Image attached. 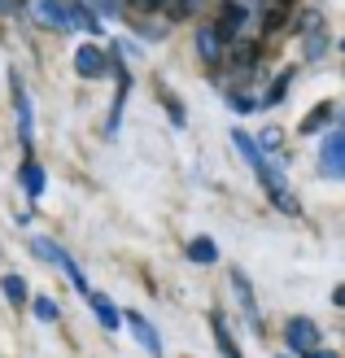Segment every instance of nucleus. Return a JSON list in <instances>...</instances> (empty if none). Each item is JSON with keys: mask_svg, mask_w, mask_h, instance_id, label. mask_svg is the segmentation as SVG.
I'll return each mask as SVG.
<instances>
[{"mask_svg": "<svg viewBox=\"0 0 345 358\" xmlns=\"http://www.w3.org/2000/svg\"><path fill=\"white\" fill-rule=\"evenodd\" d=\"M9 92H13V114H17V145L31 153L35 145V114H31V96H27V83L17 70H9Z\"/></svg>", "mask_w": 345, "mask_h": 358, "instance_id": "1", "label": "nucleus"}, {"mask_svg": "<svg viewBox=\"0 0 345 358\" xmlns=\"http://www.w3.org/2000/svg\"><path fill=\"white\" fill-rule=\"evenodd\" d=\"M110 75H114V105H110V122H105V136L114 140L118 127H122V114H127V96H132V70L110 57Z\"/></svg>", "mask_w": 345, "mask_h": 358, "instance_id": "2", "label": "nucleus"}, {"mask_svg": "<svg viewBox=\"0 0 345 358\" xmlns=\"http://www.w3.org/2000/svg\"><path fill=\"white\" fill-rule=\"evenodd\" d=\"M284 345H288V354H293V358L311 354L319 345V324H315V319H306V315H293L284 324Z\"/></svg>", "mask_w": 345, "mask_h": 358, "instance_id": "3", "label": "nucleus"}, {"mask_svg": "<svg viewBox=\"0 0 345 358\" xmlns=\"http://www.w3.org/2000/svg\"><path fill=\"white\" fill-rule=\"evenodd\" d=\"M22 9L35 27L44 31H70V17H66V0H22Z\"/></svg>", "mask_w": 345, "mask_h": 358, "instance_id": "4", "label": "nucleus"}, {"mask_svg": "<svg viewBox=\"0 0 345 358\" xmlns=\"http://www.w3.org/2000/svg\"><path fill=\"white\" fill-rule=\"evenodd\" d=\"M319 166H323V179H341V175H345V131H341V127H328V131H323Z\"/></svg>", "mask_w": 345, "mask_h": 358, "instance_id": "5", "label": "nucleus"}, {"mask_svg": "<svg viewBox=\"0 0 345 358\" xmlns=\"http://www.w3.org/2000/svg\"><path fill=\"white\" fill-rule=\"evenodd\" d=\"M232 293H236V301H241V315H245V324L253 328V332H267V324H262V310H258V297H253V284H249V275L236 266L232 271Z\"/></svg>", "mask_w": 345, "mask_h": 358, "instance_id": "6", "label": "nucleus"}, {"mask_svg": "<svg viewBox=\"0 0 345 358\" xmlns=\"http://www.w3.org/2000/svg\"><path fill=\"white\" fill-rule=\"evenodd\" d=\"M75 75L79 79H105L110 75V52L101 44H79L75 48Z\"/></svg>", "mask_w": 345, "mask_h": 358, "instance_id": "7", "label": "nucleus"}, {"mask_svg": "<svg viewBox=\"0 0 345 358\" xmlns=\"http://www.w3.org/2000/svg\"><path fill=\"white\" fill-rule=\"evenodd\" d=\"M323 48H328V31H323V13L311 9V13H302V52L311 62L323 57Z\"/></svg>", "mask_w": 345, "mask_h": 358, "instance_id": "8", "label": "nucleus"}, {"mask_svg": "<svg viewBox=\"0 0 345 358\" xmlns=\"http://www.w3.org/2000/svg\"><path fill=\"white\" fill-rule=\"evenodd\" d=\"M118 315H122V324L132 328V336H136V341H140L144 350H149L153 358L167 354V345H162V332H157V328H153V324H149V319H144L140 310H118Z\"/></svg>", "mask_w": 345, "mask_h": 358, "instance_id": "9", "label": "nucleus"}, {"mask_svg": "<svg viewBox=\"0 0 345 358\" xmlns=\"http://www.w3.org/2000/svg\"><path fill=\"white\" fill-rule=\"evenodd\" d=\"M17 184H22V192L31 196V201H40L44 188H48V175H44V166L35 162V157H27V162L17 166Z\"/></svg>", "mask_w": 345, "mask_h": 358, "instance_id": "10", "label": "nucleus"}, {"mask_svg": "<svg viewBox=\"0 0 345 358\" xmlns=\"http://www.w3.org/2000/svg\"><path fill=\"white\" fill-rule=\"evenodd\" d=\"M197 52L206 57V66H223V62H227V44L219 40V31H214V27H202V31H197Z\"/></svg>", "mask_w": 345, "mask_h": 358, "instance_id": "11", "label": "nucleus"}, {"mask_svg": "<svg viewBox=\"0 0 345 358\" xmlns=\"http://www.w3.org/2000/svg\"><path fill=\"white\" fill-rule=\"evenodd\" d=\"M66 17H70V31H83V35H101V17L92 9H83L79 0H66Z\"/></svg>", "mask_w": 345, "mask_h": 358, "instance_id": "12", "label": "nucleus"}, {"mask_svg": "<svg viewBox=\"0 0 345 358\" xmlns=\"http://www.w3.org/2000/svg\"><path fill=\"white\" fill-rule=\"evenodd\" d=\"M210 328H214V341H219V354L223 358H245L241 345H236V336L227 332V319L223 315H210Z\"/></svg>", "mask_w": 345, "mask_h": 358, "instance_id": "13", "label": "nucleus"}, {"mask_svg": "<svg viewBox=\"0 0 345 358\" xmlns=\"http://www.w3.org/2000/svg\"><path fill=\"white\" fill-rule=\"evenodd\" d=\"M87 301H92V310H97V319H101V324L105 328H122V315H118V306H114V301L110 297H105V293H87Z\"/></svg>", "mask_w": 345, "mask_h": 358, "instance_id": "14", "label": "nucleus"}, {"mask_svg": "<svg viewBox=\"0 0 345 358\" xmlns=\"http://www.w3.org/2000/svg\"><path fill=\"white\" fill-rule=\"evenodd\" d=\"M188 262H197V266L219 262V245H214L210 236H192V241H188Z\"/></svg>", "mask_w": 345, "mask_h": 358, "instance_id": "15", "label": "nucleus"}, {"mask_svg": "<svg viewBox=\"0 0 345 358\" xmlns=\"http://www.w3.org/2000/svg\"><path fill=\"white\" fill-rule=\"evenodd\" d=\"M0 289H5L9 306H17V310H22V306H27V297H31V293H27V280H22V275H13V271L0 280Z\"/></svg>", "mask_w": 345, "mask_h": 358, "instance_id": "16", "label": "nucleus"}, {"mask_svg": "<svg viewBox=\"0 0 345 358\" xmlns=\"http://www.w3.org/2000/svg\"><path fill=\"white\" fill-rule=\"evenodd\" d=\"M31 254L40 258V262H52V266H57V258L66 254V249H62L57 241H48V236H31Z\"/></svg>", "mask_w": 345, "mask_h": 358, "instance_id": "17", "label": "nucleus"}, {"mask_svg": "<svg viewBox=\"0 0 345 358\" xmlns=\"http://www.w3.org/2000/svg\"><path fill=\"white\" fill-rule=\"evenodd\" d=\"M232 145H236V153H241V157H245L249 166H253V162H258V157H262V149L253 145V136H249V131H241V127L232 131Z\"/></svg>", "mask_w": 345, "mask_h": 358, "instance_id": "18", "label": "nucleus"}, {"mask_svg": "<svg viewBox=\"0 0 345 358\" xmlns=\"http://www.w3.org/2000/svg\"><path fill=\"white\" fill-rule=\"evenodd\" d=\"M27 301H31V315L40 319V324H57L62 310H57V301H52V297H27Z\"/></svg>", "mask_w": 345, "mask_h": 358, "instance_id": "19", "label": "nucleus"}, {"mask_svg": "<svg viewBox=\"0 0 345 358\" xmlns=\"http://www.w3.org/2000/svg\"><path fill=\"white\" fill-rule=\"evenodd\" d=\"M288 83H293V75H284L280 83H271V87H267V96L258 101V110H271V105H280V101H284V92H288Z\"/></svg>", "mask_w": 345, "mask_h": 358, "instance_id": "20", "label": "nucleus"}, {"mask_svg": "<svg viewBox=\"0 0 345 358\" xmlns=\"http://www.w3.org/2000/svg\"><path fill=\"white\" fill-rule=\"evenodd\" d=\"M83 9H92L101 22H110V17H118V0H79Z\"/></svg>", "mask_w": 345, "mask_h": 358, "instance_id": "21", "label": "nucleus"}, {"mask_svg": "<svg viewBox=\"0 0 345 358\" xmlns=\"http://www.w3.org/2000/svg\"><path fill=\"white\" fill-rule=\"evenodd\" d=\"M332 114H337V105H332V101H328V105H319V110H315L311 118L302 122V131H306V136H311V131H319V127H323V122H328Z\"/></svg>", "mask_w": 345, "mask_h": 358, "instance_id": "22", "label": "nucleus"}, {"mask_svg": "<svg viewBox=\"0 0 345 358\" xmlns=\"http://www.w3.org/2000/svg\"><path fill=\"white\" fill-rule=\"evenodd\" d=\"M227 110L232 114H253V110H258V101H253L249 92H227Z\"/></svg>", "mask_w": 345, "mask_h": 358, "instance_id": "23", "label": "nucleus"}, {"mask_svg": "<svg viewBox=\"0 0 345 358\" xmlns=\"http://www.w3.org/2000/svg\"><path fill=\"white\" fill-rule=\"evenodd\" d=\"M167 114H171L175 127H184V122H188V114H184V105H179V96H167Z\"/></svg>", "mask_w": 345, "mask_h": 358, "instance_id": "24", "label": "nucleus"}, {"mask_svg": "<svg viewBox=\"0 0 345 358\" xmlns=\"http://www.w3.org/2000/svg\"><path fill=\"white\" fill-rule=\"evenodd\" d=\"M253 145H258L262 153H276V149H280V131H262L258 140H253Z\"/></svg>", "mask_w": 345, "mask_h": 358, "instance_id": "25", "label": "nucleus"}, {"mask_svg": "<svg viewBox=\"0 0 345 358\" xmlns=\"http://www.w3.org/2000/svg\"><path fill=\"white\" fill-rule=\"evenodd\" d=\"M302 358H337V350H323V345H315L311 354H302Z\"/></svg>", "mask_w": 345, "mask_h": 358, "instance_id": "26", "label": "nucleus"}, {"mask_svg": "<svg viewBox=\"0 0 345 358\" xmlns=\"http://www.w3.org/2000/svg\"><path fill=\"white\" fill-rule=\"evenodd\" d=\"M13 9H22V0H0V13H13Z\"/></svg>", "mask_w": 345, "mask_h": 358, "instance_id": "27", "label": "nucleus"}, {"mask_svg": "<svg viewBox=\"0 0 345 358\" xmlns=\"http://www.w3.org/2000/svg\"><path fill=\"white\" fill-rule=\"evenodd\" d=\"M202 5H206V0H184V9H188V17H192L197 9H202Z\"/></svg>", "mask_w": 345, "mask_h": 358, "instance_id": "28", "label": "nucleus"}, {"mask_svg": "<svg viewBox=\"0 0 345 358\" xmlns=\"http://www.w3.org/2000/svg\"><path fill=\"white\" fill-rule=\"evenodd\" d=\"M276 358H293V354H276Z\"/></svg>", "mask_w": 345, "mask_h": 358, "instance_id": "29", "label": "nucleus"}]
</instances>
